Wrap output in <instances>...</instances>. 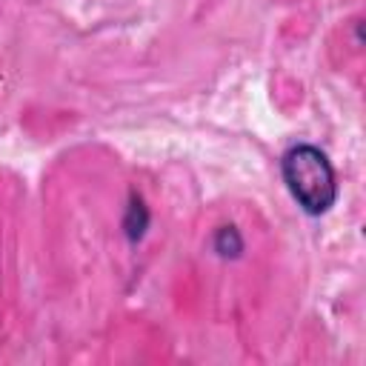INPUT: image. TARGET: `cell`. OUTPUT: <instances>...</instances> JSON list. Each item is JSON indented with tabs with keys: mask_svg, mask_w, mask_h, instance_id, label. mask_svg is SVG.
Instances as JSON below:
<instances>
[{
	"mask_svg": "<svg viewBox=\"0 0 366 366\" xmlns=\"http://www.w3.org/2000/svg\"><path fill=\"white\" fill-rule=\"evenodd\" d=\"M283 180L306 214H323L337 200L332 163L315 146H292L283 154Z\"/></svg>",
	"mask_w": 366,
	"mask_h": 366,
	"instance_id": "cell-1",
	"label": "cell"
},
{
	"mask_svg": "<svg viewBox=\"0 0 366 366\" xmlns=\"http://www.w3.org/2000/svg\"><path fill=\"white\" fill-rule=\"evenodd\" d=\"M214 249H217L223 257H237V254L243 252V240H240L237 229H234V226L217 229V234H214Z\"/></svg>",
	"mask_w": 366,
	"mask_h": 366,
	"instance_id": "cell-2",
	"label": "cell"
}]
</instances>
